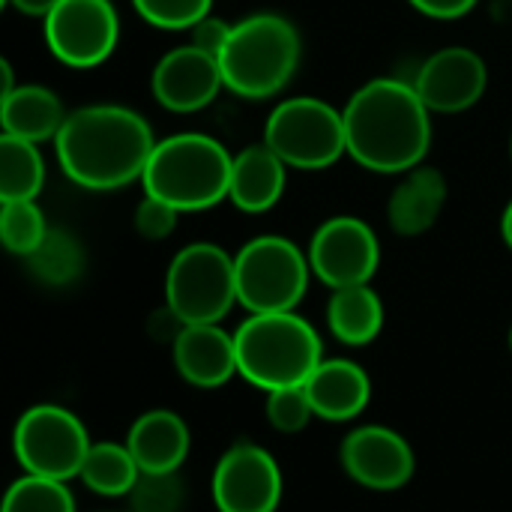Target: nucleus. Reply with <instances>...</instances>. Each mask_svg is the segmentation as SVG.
Instances as JSON below:
<instances>
[{"mask_svg":"<svg viewBox=\"0 0 512 512\" xmlns=\"http://www.w3.org/2000/svg\"><path fill=\"white\" fill-rule=\"evenodd\" d=\"M432 111L414 84L375 78L345 105L348 156L375 174H408L432 147Z\"/></svg>","mask_w":512,"mask_h":512,"instance_id":"f257e3e1","label":"nucleus"},{"mask_svg":"<svg viewBox=\"0 0 512 512\" xmlns=\"http://www.w3.org/2000/svg\"><path fill=\"white\" fill-rule=\"evenodd\" d=\"M63 174L90 192H111L144 177L156 150L150 123L123 105H87L66 117L54 138Z\"/></svg>","mask_w":512,"mask_h":512,"instance_id":"f03ea898","label":"nucleus"},{"mask_svg":"<svg viewBox=\"0 0 512 512\" xmlns=\"http://www.w3.org/2000/svg\"><path fill=\"white\" fill-rule=\"evenodd\" d=\"M240 375L264 393L303 387L321 366V336L297 312L249 315L234 333Z\"/></svg>","mask_w":512,"mask_h":512,"instance_id":"7ed1b4c3","label":"nucleus"},{"mask_svg":"<svg viewBox=\"0 0 512 512\" xmlns=\"http://www.w3.org/2000/svg\"><path fill=\"white\" fill-rule=\"evenodd\" d=\"M234 156L222 141L201 132H180L156 141L144 168V192L168 201L180 213H195L228 198Z\"/></svg>","mask_w":512,"mask_h":512,"instance_id":"20e7f679","label":"nucleus"},{"mask_svg":"<svg viewBox=\"0 0 512 512\" xmlns=\"http://www.w3.org/2000/svg\"><path fill=\"white\" fill-rule=\"evenodd\" d=\"M300 48V33L288 18L273 12L243 18L219 54L225 87L243 99L276 96L294 78Z\"/></svg>","mask_w":512,"mask_h":512,"instance_id":"39448f33","label":"nucleus"},{"mask_svg":"<svg viewBox=\"0 0 512 512\" xmlns=\"http://www.w3.org/2000/svg\"><path fill=\"white\" fill-rule=\"evenodd\" d=\"M234 273L237 303L249 315L294 312L306 297L312 264L288 237L264 234L234 255Z\"/></svg>","mask_w":512,"mask_h":512,"instance_id":"423d86ee","label":"nucleus"},{"mask_svg":"<svg viewBox=\"0 0 512 512\" xmlns=\"http://www.w3.org/2000/svg\"><path fill=\"white\" fill-rule=\"evenodd\" d=\"M168 312L186 324H219L237 303L234 258L213 243L183 246L165 273Z\"/></svg>","mask_w":512,"mask_h":512,"instance_id":"0eeeda50","label":"nucleus"},{"mask_svg":"<svg viewBox=\"0 0 512 512\" xmlns=\"http://www.w3.org/2000/svg\"><path fill=\"white\" fill-rule=\"evenodd\" d=\"M264 144L288 168L321 171L348 153L345 117L330 102L315 96L285 99L267 117Z\"/></svg>","mask_w":512,"mask_h":512,"instance_id":"6e6552de","label":"nucleus"},{"mask_svg":"<svg viewBox=\"0 0 512 512\" xmlns=\"http://www.w3.org/2000/svg\"><path fill=\"white\" fill-rule=\"evenodd\" d=\"M84 423L60 405H33L12 432V450L24 474L45 480H72L90 453Z\"/></svg>","mask_w":512,"mask_h":512,"instance_id":"1a4fd4ad","label":"nucleus"},{"mask_svg":"<svg viewBox=\"0 0 512 512\" xmlns=\"http://www.w3.org/2000/svg\"><path fill=\"white\" fill-rule=\"evenodd\" d=\"M120 39V18L111 0H60L45 15L48 51L75 69L105 63Z\"/></svg>","mask_w":512,"mask_h":512,"instance_id":"9d476101","label":"nucleus"},{"mask_svg":"<svg viewBox=\"0 0 512 512\" xmlns=\"http://www.w3.org/2000/svg\"><path fill=\"white\" fill-rule=\"evenodd\" d=\"M312 273L333 291L351 285H369L381 264V246L375 231L357 216L327 219L309 243Z\"/></svg>","mask_w":512,"mask_h":512,"instance_id":"9b49d317","label":"nucleus"},{"mask_svg":"<svg viewBox=\"0 0 512 512\" xmlns=\"http://www.w3.org/2000/svg\"><path fill=\"white\" fill-rule=\"evenodd\" d=\"M282 501V471L255 444H234L213 471V504L219 512H276Z\"/></svg>","mask_w":512,"mask_h":512,"instance_id":"f8f14e48","label":"nucleus"},{"mask_svg":"<svg viewBox=\"0 0 512 512\" xmlns=\"http://www.w3.org/2000/svg\"><path fill=\"white\" fill-rule=\"evenodd\" d=\"M342 468L372 492L402 489L417 468L411 444L387 426H360L342 444Z\"/></svg>","mask_w":512,"mask_h":512,"instance_id":"ddd939ff","label":"nucleus"},{"mask_svg":"<svg viewBox=\"0 0 512 512\" xmlns=\"http://www.w3.org/2000/svg\"><path fill=\"white\" fill-rule=\"evenodd\" d=\"M489 69L486 60L462 45H450L435 51L417 72L414 87L429 111L459 114L477 105L486 93Z\"/></svg>","mask_w":512,"mask_h":512,"instance_id":"4468645a","label":"nucleus"},{"mask_svg":"<svg viewBox=\"0 0 512 512\" xmlns=\"http://www.w3.org/2000/svg\"><path fill=\"white\" fill-rule=\"evenodd\" d=\"M225 87L219 57L189 45L171 48L153 69V96L162 108L189 114L207 108Z\"/></svg>","mask_w":512,"mask_h":512,"instance_id":"2eb2a0df","label":"nucleus"},{"mask_svg":"<svg viewBox=\"0 0 512 512\" xmlns=\"http://www.w3.org/2000/svg\"><path fill=\"white\" fill-rule=\"evenodd\" d=\"M174 366L192 387H222L240 375L237 342L219 324H186L174 339Z\"/></svg>","mask_w":512,"mask_h":512,"instance_id":"dca6fc26","label":"nucleus"},{"mask_svg":"<svg viewBox=\"0 0 512 512\" xmlns=\"http://www.w3.org/2000/svg\"><path fill=\"white\" fill-rule=\"evenodd\" d=\"M318 420L327 423H348L357 420L372 399V381L363 366L354 360L336 357L321 360V366L303 384Z\"/></svg>","mask_w":512,"mask_h":512,"instance_id":"f3484780","label":"nucleus"},{"mask_svg":"<svg viewBox=\"0 0 512 512\" xmlns=\"http://www.w3.org/2000/svg\"><path fill=\"white\" fill-rule=\"evenodd\" d=\"M126 447L135 456L141 474H177L189 456L192 435L180 414L159 408L141 414L132 423Z\"/></svg>","mask_w":512,"mask_h":512,"instance_id":"a211bd4d","label":"nucleus"},{"mask_svg":"<svg viewBox=\"0 0 512 512\" xmlns=\"http://www.w3.org/2000/svg\"><path fill=\"white\" fill-rule=\"evenodd\" d=\"M288 165L261 141L234 156L228 198L243 213H267L285 192Z\"/></svg>","mask_w":512,"mask_h":512,"instance_id":"6ab92c4d","label":"nucleus"},{"mask_svg":"<svg viewBox=\"0 0 512 512\" xmlns=\"http://www.w3.org/2000/svg\"><path fill=\"white\" fill-rule=\"evenodd\" d=\"M447 201V180L438 168L420 165L405 174V180L393 189L387 201V219L390 228L399 237H417L426 234Z\"/></svg>","mask_w":512,"mask_h":512,"instance_id":"aec40b11","label":"nucleus"},{"mask_svg":"<svg viewBox=\"0 0 512 512\" xmlns=\"http://www.w3.org/2000/svg\"><path fill=\"white\" fill-rule=\"evenodd\" d=\"M66 111L60 105V99L39 84H21L12 93L0 96V123H3V135H15L33 144H42L48 138H57L63 123H66Z\"/></svg>","mask_w":512,"mask_h":512,"instance_id":"412c9836","label":"nucleus"},{"mask_svg":"<svg viewBox=\"0 0 512 512\" xmlns=\"http://www.w3.org/2000/svg\"><path fill=\"white\" fill-rule=\"evenodd\" d=\"M327 327L345 345H369L384 330V300L369 285L339 288L327 303Z\"/></svg>","mask_w":512,"mask_h":512,"instance_id":"4be33fe9","label":"nucleus"},{"mask_svg":"<svg viewBox=\"0 0 512 512\" xmlns=\"http://www.w3.org/2000/svg\"><path fill=\"white\" fill-rule=\"evenodd\" d=\"M78 477L90 492L105 498H120V495H132V489L141 480V468L126 444L99 441L90 447Z\"/></svg>","mask_w":512,"mask_h":512,"instance_id":"5701e85b","label":"nucleus"},{"mask_svg":"<svg viewBox=\"0 0 512 512\" xmlns=\"http://www.w3.org/2000/svg\"><path fill=\"white\" fill-rule=\"evenodd\" d=\"M45 183V162L33 141L0 135V198L36 201Z\"/></svg>","mask_w":512,"mask_h":512,"instance_id":"b1692460","label":"nucleus"},{"mask_svg":"<svg viewBox=\"0 0 512 512\" xmlns=\"http://www.w3.org/2000/svg\"><path fill=\"white\" fill-rule=\"evenodd\" d=\"M45 213L36 201H3L0 207V240L6 252L30 258L48 237Z\"/></svg>","mask_w":512,"mask_h":512,"instance_id":"393cba45","label":"nucleus"},{"mask_svg":"<svg viewBox=\"0 0 512 512\" xmlns=\"http://www.w3.org/2000/svg\"><path fill=\"white\" fill-rule=\"evenodd\" d=\"M0 512H75V498L60 480L24 474L3 495Z\"/></svg>","mask_w":512,"mask_h":512,"instance_id":"a878e982","label":"nucleus"},{"mask_svg":"<svg viewBox=\"0 0 512 512\" xmlns=\"http://www.w3.org/2000/svg\"><path fill=\"white\" fill-rule=\"evenodd\" d=\"M27 261H30V270L42 282H48V285H69L72 279H78L84 255H81V246L75 243V237L51 228L48 237L42 240V246Z\"/></svg>","mask_w":512,"mask_h":512,"instance_id":"bb28decb","label":"nucleus"},{"mask_svg":"<svg viewBox=\"0 0 512 512\" xmlns=\"http://www.w3.org/2000/svg\"><path fill=\"white\" fill-rule=\"evenodd\" d=\"M213 0H132L135 12L159 30H192Z\"/></svg>","mask_w":512,"mask_h":512,"instance_id":"cd10ccee","label":"nucleus"},{"mask_svg":"<svg viewBox=\"0 0 512 512\" xmlns=\"http://www.w3.org/2000/svg\"><path fill=\"white\" fill-rule=\"evenodd\" d=\"M312 417H315V408L309 402L306 387H282V390L267 393V420L276 432H285V435L303 432Z\"/></svg>","mask_w":512,"mask_h":512,"instance_id":"c85d7f7f","label":"nucleus"},{"mask_svg":"<svg viewBox=\"0 0 512 512\" xmlns=\"http://www.w3.org/2000/svg\"><path fill=\"white\" fill-rule=\"evenodd\" d=\"M132 498L135 512H174L180 504V483L174 474H141Z\"/></svg>","mask_w":512,"mask_h":512,"instance_id":"c756f323","label":"nucleus"},{"mask_svg":"<svg viewBox=\"0 0 512 512\" xmlns=\"http://www.w3.org/2000/svg\"><path fill=\"white\" fill-rule=\"evenodd\" d=\"M177 216H180V210H174L168 201H162L156 195H144V201L135 210V231L144 240H165L174 234Z\"/></svg>","mask_w":512,"mask_h":512,"instance_id":"7c9ffc66","label":"nucleus"},{"mask_svg":"<svg viewBox=\"0 0 512 512\" xmlns=\"http://www.w3.org/2000/svg\"><path fill=\"white\" fill-rule=\"evenodd\" d=\"M231 30H234V24L216 18V15H204L192 27V45L201 48V51H207V54H213V57H219L222 48H225V42L231 39Z\"/></svg>","mask_w":512,"mask_h":512,"instance_id":"2f4dec72","label":"nucleus"},{"mask_svg":"<svg viewBox=\"0 0 512 512\" xmlns=\"http://www.w3.org/2000/svg\"><path fill=\"white\" fill-rule=\"evenodd\" d=\"M414 9H420L429 18H462L468 15L480 0H408Z\"/></svg>","mask_w":512,"mask_h":512,"instance_id":"473e14b6","label":"nucleus"},{"mask_svg":"<svg viewBox=\"0 0 512 512\" xmlns=\"http://www.w3.org/2000/svg\"><path fill=\"white\" fill-rule=\"evenodd\" d=\"M6 3H12L18 12H24V15H36V18H45L60 0H6Z\"/></svg>","mask_w":512,"mask_h":512,"instance_id":"72a5a7b5","label":"nucleus"},{"mask_svg":"<svg viewBox=\"0 0 512 512\" xmlns=\"http://www.w3.org/2000/svg\"><path fill=\"white\" fill-rule=\"evenodd\" d=\"M501 234H504V243L512 249V201L507 204L504 216H501Z\"/></svg>","mask_w":512,"mask_h":512,"instance_id":"f704fd0d","label":"nucleus"},{"mask_svg":"<svg viewBox=\"0 0 512 512\" xmlns=\"http://www.w3.org/2000/svg\"><path fill=\"white\" fill-rule=\"evenodd\" d=\"M0 75H3V93H0V96H6V93H12V90H15V78H12V66H9V60H3V63H0Z\"/></svg>","mask_w":512,"mask_h":512,"instance_id":"c9c22d12","label":"nucleus"},{"mask_svg":"<svg viewBox=\"0 0 512 512\" xmlns=\"http://www.w3.org/2000/svg\"><path fill=\"white\" fill-rule=\"evenodd\" d=\"M510 348H512V333H510Z\"/></svg>","mask_w":512,"mask_h":512,"instance_id":"e433bc0d","label":"nucleus"}]
</instances>
